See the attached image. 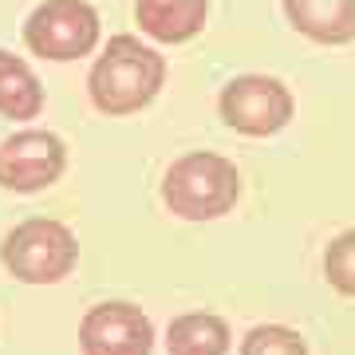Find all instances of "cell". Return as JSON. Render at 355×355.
Listing matches in <instances>:
<instances>
[{
  "label": "cell",
  "instance_id": "8",
  "mask_svg": "<svg viewBox=\"0 0 355 355\" xmlns=\"http://www.w3.org/2000/svg\"><path fill=\"white\" fill-rule=\"evenodd\" d=\"M135 16L158 44H182L205 28L209 0H135Z\"/></svg>",
  "mask_w": 355,
  "mask_h": 355
},
{
  "label": "cell",
  "instance_id": "5",
  "mask_svg": "<svg viewBox=\"0 0 355 355\" xmlns=\"http://www.w3.org/2000/svg\"><path fill=\"white\" fill-rule=\"evenodd\" d=\"M221 119L241 135L265 139L288 127L292 119V95L272 76H237L221 91Z\"/></svg>",
  "mask_w": 355,
  "mask_h": 355
},
{
  "label": "cell",
  "instance_id": "2",
  "mask_svg": "<svg viewBox=\"0 0 355 355\" xmlns=\"http://www.w3.org/2000/svg\"><path fill=\"white\" fill-rule=\"evenodd\" d=\"M162 198L186 221H214V217L229 214L237 205V198H241V174L221 154H209V150L186 154V158H178L166 170Z\"/></svg>",
  "mask_w": 355,
  "mask_h": 355
},
{
  "label": "cell",
  "instance_id": "7",
  "mask_svg": "<svg viewBox=\"0 0 355 355\" xmlns=\"http://www.w3.org/2000/svg\"><path fill=\"white\" fill-rule=\"evenodd\" d=\"M83 355H150L154 324L135 304H99L79 328Z\"/></svg>",
  "mask_w": 355,
  "mask_h": 355
},
{
  "label": "cell",
  "instance_id": "10",
  "mask_svg": "<svg viewBox=\"0 0 355 355\" xmlns=\"http://www.w3.org/2000/svg\"><path fill=\"white\" fill-rule=\"evenodd\" d=\"M44 111V87H40L36 71L16 60L12 51H0V114L4 119H36Z\"/></svg>",
  "mask_w": 355,
  "mask_h": 355
},
{
  "label": "cell",
  "instance_id": "12",
  "mask_svg": "<svg viewBox=\"0 0 355 355\" xmlns=\"http://www.w3.org/2000/svg\"><path fill=\"white\" fill-rule=\"evenodd\" d=\"M241 355H308L300 331L280 328V324H265V328H253L241 343Z\"/></svg>",
  "mask_w": 355,
  "mask_h": 355
},
{
  "label": "cell",
  "instance_id": "4",
  "mask_svg": "<svg viewBox=\"0 0 355 355\" xmlns=\"http://www.w3.org/2000/svg\"><path fill=\"white\" fill-rule=\"evenodd\" d=\"M99 40V12L87 0H44L24 24V44L40 60H79Z\"/></svg>",
  "mask_w": 355,
  "mask_h": 355
},
{
  "label": "cell",
  "instance_id": "9",
  "mask_svg": "<svg viewBox=\"0 0 355 355\" xmlns=\"http://www.w3.org/2000/svg\"><path fill=\"white\" fill-rule=\"evenodd\" d=\"M292 28L316 44H352L355 0H284Z\"/></svg>",
  "mask_w": 355,
  "mask_h": 355
},
{
  "label": "cell",
  "instance_id": "1",
  "mask_svg": "<svg viewBox=\"0 0 355 355\" xmlns=\"http://www.w3.org/2000/svg\"><path fill=\"white\" fill-rule=\"evenodd\" d=\"M166 79V60L139 36H114L91 67V103L103 114L142 111Z\"/></svg>",
  "mask_w": 355,
  "mask_h": 355
},
{
  "label": "cell",
  "instance_id": "3",
  "mask_svg": "<svg viewBox=\"0 0 355 355\" xmlns=\"http://www.w3.org/2000/svg\"><path fill=\"white\" fill-rule=\"evenodd\" d=\"M0 257H4V268L24 284H60L76 268L79 245L64 221L28 217L4 237Z\"/></svg>",
  "mask_w": 355,
  "mask_h": 355
},
{
  "label": "cell",
  "instance_id": "13",
  "mask_svg": "<svg viewBox=\"0 0 355 355\" xmlns=\"http://www.w3.org/2000/svg\"><path fill=\"white\" fill-rule=\"evenodd\" d=\"M324 272H328V284H331V288H340L343 296H355V229L340 233V237L328 245Z\"/></svg>",
  "mask_w": 355,
  "mask_h": 355
},
{
  "label": "cell",
  "instance_id": "11",
  "mask_svg": "<svg viewBox=\"0 0 355 355\" xmlns=\"http://www.w3.org/2000/svg\"><path fill=\"white\" fill-rule=\"evenodd\" d=\"M170 355H225L229 352V324L214 312H190L178 316L166 336Z\"/></svg>",
  "mask_w": 355,
  "mask_h": 355
},
{
  "label": "cell",
  "instance_id": "6",
  "mask_svg": "<svg viewBox=\"0 0 355 355\" xmlns=\"http://www.w3.org/2000/svg\"><path fill=\"white\" fill-rule=\"evenodd\" d=\"M67 146L51 130H20L0 142V186L12 193H36L60 182Z\"/></svg>",
  "mask_w": 355,
  "mask_h": 355
}]
</instances>
